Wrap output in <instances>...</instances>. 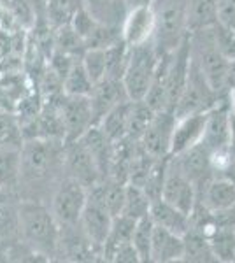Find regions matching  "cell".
<instances>
[{
    "instance_id": "1",
    "label": "cell",
    "mask_w": 235,
    "mask_h": 263,
    "mask_svg": "<svg viewBox=\"0 0 235 263\" xmlns=\"http://www.w3.org/2000/svg\"><path fill=\"white\" fill-rule=\"evenodd\" d=\"M21 156L20 198L44 202L48 193L51 198L55 188L65 176V142L57 139H28L23 142Z\"/></svg>"
},
{
    "instance_id": "2",
    "label": "cell",
    "mask_w": 235,
    "mask_h": 263,
    "mask_svg": "<svg viewBox=\"0 0 235 263\" xmlns=\"http://www.w3.org/2000/svg\"><path fill=\"white\" fill-rule=\"evenodd\" d=\"M21 240L46 260L58 256L62 227L51 209L39 200H18Z\"/></svg>"
},
{
    "instance_id": "3",
    "label": "cell",
    "mask_w": 235,
    "mask_h": 263,
    "mask_svg": "<svg viewBox=\"0 0 235 263\" xmlns=\"http://www.w3.org/2000/svg\"><path fill=\"white\" fill-rule=\"evenodd\" d=\"M191 57L198 63L209 84L220 99H226L232 86V60L220 51L212 28L191 32Z\"/></svg>"
},
{
    "instance_id": "4",
    "label": "cell",
    "mask_w": 235,
    "mask_h": 263,
    "mask_svg": "<svg viewBox=\"0 0 235 263\" xmlns=\"http://www.w3.org/2000/svg\"><path fill=\"white\" fill-rule=\"evenodd\" d=\"M160 57L161 54L156 49L155 41L130 48V57H128L126 69L123 74V84H125L130 100L146 99L153 78L156 74L158 63H160Z\"/></svg>"
},
{
    "instance_id": "5",
    "label": "cell",
    "mask_w": 235,
    "mask_h": 263,
    "mask_svg": "<svg viewBox=\"0 0 235 263\" xmlns=\"http://www.w3.org/2000/svg\"><path fill=\"white\" fill-rule=\"evenodd\" d=\"M88 202V188L74 177L63 176L49 198V209L60 227L78 224Z\"/></svg>"
},
{
    "instance_id": "6",
    "label": "cell",
    "mask_w": 235,
    "mask_h": 263,
    "mask_svg": "<svg viewBox=\"0 0 235 263\" xmlns=\"http://www.w3.org/2000/svg\"><path fill=\"white\" fill-rule=\"evenodd\" d=\"M221 99L216 95V91L212 90V86L209 84L207 78L204 76L202 69L198 67V63L195 62V58L191 57V65H190V74H188L186 86L183 90L179 102L176 105V116L183 118L188 114H196V112H207L220 102Z\"/></svg>"
},
{
    "instance_id": "7",
    "label": "cell",
    "mask_w": 235,
    "mask_h": 263,
    "mask_svg": "<svg viewBox=\"0 0 235 263\" xmlns=\"http://www.w3.org/2000/svg\"><path fill=\"white\" fill-rule=\"evenodd\" d=\"M60 114L65 126V142L78 141L95 125L92 100L86 95H67L62 93L58 99Z\"/></svg>"
},
{
    "instance_id": "8",
    "label": "cell",
    "mask_w": 235,
    "mask_h": 263,
    "mask_svg": "<svg viewBox=\"0 0 235 263\" xmlns=\"http://www.w3.org/2000/svg\"><path fill=\"white\" fill-rule=\"evenodd\" d=\"M63 171L65 176L74 177L89 190L97 182L104 179L97 160L93 158L92 151L86 147L81 139L72 142H65V156H63Z\"/></svg>"
},
{
    "instance_id": "9",
    "label": "cell",
    "mask_w": 235,
    "mask_h": 263,
    "mask_svg": "<svg viewBox=\"0 0 235 263\" xmlns=\"http://www.w3.org/2000/svg\"><path fill=\"white\" fill-rule=\"evenodd\" d=\"M161 198L179 207L181 211H185L186 214H191V211L195 209L196 202H198L196 184L172 162V158H169V165H167Z\"/></svg>"
},
{
    "instance_id": "10",
    "label": "cell",
    "mask_w": 235,
    "mask_h": 263,
    "mask_svg": "<svg viewBox=\"0 0 235 263\" xmlns=\"http://www.w3.org/2000/svg\"><path fill=\"white\" fill-rule=\"evenodd\" d=\"M176 121V112L172 111H158L155 114L140 139V144L149 155L155 158H169Z\"/></svg>"
},
{
    "instance_id": "11",
    "label": "cell",
    "mask_w": 235,
    "mask_h": 263,
    "mask_svg": "<svg viewBox=\"0 0 235 263\" xmlns=\"http://www.w3.org/2000/svg\"><path fill=\"white\" fill-rule=\"evenodd\" d=\"M156 16L151 4L148 6L130 7L126 18L121 25V39L128 46H139L155 39Z\"/></svg>"
},
{
    "instance_id": "12",
    "label": "cell",
    "mask_w": 235,
    "mask_h": 263,
    "mask_svg": "<svg viewBox=\"0 0 235 263\" xmlns=\"http://www.w3.org/2000/svg\"><path fill=\"white\" fill-rule=\"evenodd\" d=\"M211 153H212L211 147L206 146L204 142H198V144H195V146H191L190 149L170 156V158H172V162L195 182L196 190H200L212 176H214V174H212V167H211Z\"/></svg>"
},
{
    "instance_id": "13",
    "label": "cell",
    "mask_w": 235,
    "mask_h": 263,
    "mask_svg": "<svg viewBox=\"0 0 235 263\" xmlns=\"http://www.w3.org/2000/svg\"><path fill=\"white\" fill-rule=\"evenodd\" d=\"M89 100H92L93 114H95V125H98L105 114L111 112L118 105L128 102L130 97L126 93L123 79L105 76L104 79H100L98 83L93 84V90L89 93Z\"/></svg>"
},
{
    "instance_id": "14",
    "label": "cell",
    "mask_w": 235,
    "mask_h": 263,
    "mask_svg": "<svg viewBox=\"0 0 235 263\" xmlns=\"http://www.w3.org/2000/svg\"><path fill=\"white\" fill-rule=\"evenodd\" d=\"M230 104L226 99H221L211 111H207L206 132H204V144L212 149L230 146L232 142V130H230Z\"/></svg>"
},
{
    "instance_id": "15",
    "label": "cell",
    "mask_w": 235,
    "mask_h": 263,
    "mask_svg": "<svg viewBox=\"0 0 235 263\" xmlns=\"http://www.w3.org/2000/svg\"><path fill=\"white\" fill-rule=\"evenodd\" d=\"M114 216L105 209L102 203H98L92 198H88L86 207H84L83 214H81V227H83L84 233L88 239L97 246L98 249H104V244L109 237L111 227H113ZM104 260V258H102Z\"/></svg>"
},
{
    "instance_id": "16",
    "label": "cell",
    "mask_w": 235,
    "mask_h": 263,
    "mask_svg": "<svg viewBox=\"0 0 235 263\" xmlns=\"http://www.w3.org/2000/svg\"><path fill=\"white\" fill-rule=\"evenodd\" d=\"M198 202L209 211L220 213L235 205V179L225 176H212L198 190Z\"/></svg>"
},
{
    "instance_id": "17",
    "label": "cell",
    "mask_w": 235,
    "mask_h": 263,
    "mask_svg": "<svg viewBox=\"0 0 235 263\" xmlns=\"http://www.w3.org/2000/svg\"><path fill=\"white\" fill-rule=\"evenodd\" d=\"M206 120H207V112H196V114H188V116L177 118L176 126H174L170 156L179 155V153L190 149L191 146L204 141Z\"/></svg>"
},
{
    "instance_id": "18",
    "label": "cell",
    "mask_w": 235,
    "mask_h": 263,
    "mask_svg": "<svg viewBox=\"0 0 235 263\" xmlns=\"http://www.w3.org/2000/svg\"><path fill=\"white\" fill-rule=\"evenodd\" d=\"M185 258V235H179L155 224L151 244L153 263H174Z\"/></svg>"
},
{
    "instance_id": "19",
    "label": "cell",
    "mask_w": 235,
    "mask_h": 263,
    "mask_svg": "<svg viewBox=\"0 0 235 263\" xmlns=\"http://www.w3.org/2000/svg\"><path fill=\"white\" fill-rule=\"evenodd\" d=\"M149 218L153 219V223L156 227H161L165 230H170L179 235H185L190 230L191 221L190 214H186L185 211H181L179 207L172 205L164 198H158L151 203V211H149Z\"/></svg>"
},
{
    "instance_id": "20",
    "label": "cell",
    "mask_w": 235,
    "mask_h": 263,
    "mask_svg": "<svg viewBox=\"0 0 235 263\" xmlns=\"http://www.w3.org/2000/svg\"><path fill=\"white\" fill-rule=\"evenodd\" d=\"M81 141L86 144V147L92 151L93 158L97 160L98 167H100L102 176L109 177L111 174V162H113V151H114V142L105 135V132L98 125H93L86 134L81 137Z\"/></svg>"
},
{
    "instance_id": "21",
    "label": "cell",
    "mask_w": 235,
    "mask_h": 263,
    "mask_svg": "<svg viewBox=\"0 0 235 263\" xmlns=\"http://www.w3.org/2000/svg\"><path fill=\"white\" fill-rule=\"evenodd\" d=\"M188 32L212 28L220 23V0H188Z\"/></svg>"
},
{
    "instance_id": "22",
    "label": "cell",
    "mask_w": 235,
    "mask_h": 263,
    "mask_svg": "<svg viewBox=\"0 0 235 263\" xmlns=\"http://www.w3.org/2000/svg\"><path fill=\"white\" fill-rule=\"evenodd\" d=\"M84 7L97 21L119 30L130 9L126 0H84Z\"/></svg>"
},
{
    "instance_id": "23",
    "label": "cell",
    "mask_w": 235,
    "mask_h": 263,
    "mask_svg": "<svg viewBox=\"0 0 235 263\" xmlns=\"http://www.w3.org/2000/svg\"><path fill=\"white\" fill-rule=\"evenodd\" d=\"M21 147L23 146H0V186L18 193L21 179Z\"/></svg>"
},
{
    "instance_id": "24",
    "label": "cell",
    "mask_w": 235,
    "mask_h": 263,
    "mask_svg": "<svg viewBox=\"0 0 235 263\" xmlns=\"http://www.w3.org/2000/svg\"><path fill=\"white\" fill-rule=\"evenodd\" d=\"M183 261L188 263H214L218 261L212 251L211 239L202 232L190 228L185 233V258Z\"/></svg>"
},
{
    "instance_id": "25",
    "label": "cell",
    "mask_w": 235,
    "mask_h": 263,
    "mask_svg": "<svg viewBox=\"0 0 235 263\" xmlns=\"http://www.w3.org/2000/svg\"><path fill=\"white\" fill-rule=\"evenodd\" d=\"M128 114H130V100L105 114L98 123V126L105 132V135L111 141L118 142L121 139L128 137Z\"/></svg>"
},
{
    "instance_id": "26",
    "label": "cell",
    "mask_w": 235,
    "mask_h": 263,
    "mask_svg": "<svg viewBox=\"0 0 235 263\" xmlns=\"http://www.w3.org/2000/svg\"><path fill=\"white\" fill-rule=\"evenodd\" d=\"M156 111L146 100H130V114H128V137L140 141L144 132L153 121Z\"/></svg>"
},
{
    "instance_id": "27",
    "label": "cell",
    "mask_w": 235,
    "mask_h": 263,
    "mask_svg": "<svg viewBox=\"0 0 235 263\" xmlns=\"http://www.w3.org/2000/svg\"><path fill=\"white\" fill-rule=\"evenodd\" d=\"M151 198L144 192L140 186L130 184L126 182V193H125V205H123V213L125 216H130L134 219L148 218L149 211H151Z\"/></svg>"
},
{
    "instance_id": "28",
    "label": "cell",
    "mask_w": 235,
    "mask_h": 263,
    "mask_svg": "<svg viewBox=\"0 0 235 263\" xmlns=\"http://www.w3.org/2000/svg\"><path fill=\"white\" fill-rule=\"evenodd\" d=\"M135 227H137V219L130 218V216L119 214L114 218L113 227H111L109 237L104 244V249H102V258H105L111 249L116 248V246L123 244V242H130L132 237H134Z\"/></svg>"
},
{
    "instance_id": "29",
    "label": "cell",
    "mask_w": 235,
    "mask_h": 263,
    "mask_svg": "<svg viewBox=\"0 0 235 263\" xmlns=\"http://www.w3.org/2000/svg\"><path fill=\"white\" fill-rule=\"evenodd\" d=\"M93 84L95 83L92 81V78L88 76V72L83 65V60L79 58L72 65V69L65 76V79H63V93H67V95L89 97V93L93 90Z\"/></svg>"
},
{
    "instance_id": "30",
    "label": "cell",
    "mask_w": 235,
    "mask_h": 263,
    "mask_svg": "<svg viewBox=\"0 0 235 263\" xmlns=\"http://www.w3.org/2000/svg\"><path fill=\"white\" fill-rule=\"evenodd\" d=\"M209 239L218 261H235V228L218 227Z\"/></svg>"
},
{
    "instance_id": "31",
    "label": "cell",
    "mask_w": 235,
    "mask_h": 263,
    "mask_svg": "<svg viewBox=\"0 0 235 263\" xmlns=\"http://www.w3.org/2000/svg\"><path fill=\"white\" fill-rule=\"evenodd\" d=\"M153 232H155V223L149 218H142L137 221L134 237H132V244L137 249L140 261L148 263L151 261V244H153Z\"/></svg>"
},
{
    "instance_id": "32",
    "label": "cell",
    "mask_w": 235,
    "mask_h": 263,
    "mask_svg": "<svg viewBox=\"0 0 235 263\" xmlns=\"http://www.w3.org/2000/svg\"><path fill=\"white\" fill-rule=\"evenodd\" d=\"M23 128L18 118L0 112V146H23Z\"/></svg>"
},
{
    "instance_id": "33",
    "label": "cell",
    "mask_w": 235,
    "mask_h": 263,
    "mask_svg": "<svg viewBox=\"0 0 235 263\" xmlns=\"http://www.w3.org/2000/svg\"><path fill=\"white\" fill-rule=\"evenodd\" d=\"M83 65L93 83H98L107 76V53L105 49H86L83 54Z\"/></svg>"
},
{
    "instance_id": "34",
    "label": "cell",
    "mask_w": 235,
    "mask_h": 263,
    "mask_svg": "<svg viewBox=\"0 0 235 263\" xmlns=\"http://www.w3.org/2000/svg\"><path fill=\"white\" fill-rule=\"evenodd\" d=\"M212 32H214V39L216 44L220 48L221 53L225 54L228 60H235V28L228 27L225 23H216L212 27Z\"/></svg>"
},
{
    "instance_id": "35",
    "label": "cell",
    "mask_w": 235,
    "mask_h": 263,
    "mask_svg": "<svg viewBox=\"0 0 235 263\" xmlns=\"http://www.w3.org/2000/svg\"><path fill=\"white\" fill-rule=\"evenodd\" d=\"M104 260L107 261H114V263H142L140 261V256L137 253V249L134 248V244L130 242H123L113 248L111 251L105 254Z\"/></svg>"
},
{
    "instance_id": "36",
    "label": "cell",
    "mask_w": 235,
    "mask_h": 263,
    "mask_svg": "<svg viewBox=\"0 0 235 263\" xmlns=\"http://www.w3.org/2000/svg\"><path fill=\"white\" fill-rule=\"evenodd\" d=\"M220 23L235 28V0H220Z\"/></svg>"
},
{
    "instance_id": "37",
    "label": "cell",
    "mask_w": 235,
    "mask_h": 263,
    "mask_svg": "<svg viewBox=\"0 0 235 263\" xmlns=\"http://www.w3.org/2000/svg\"><path fill=\"white\" fill-rule=\"evenodd\" d=\"M226 100H228V104H230V109L235 112V83L230 86L228 95H226Z\"/></svg>"
},
{
    "instance_id": "38",
    "label": "cell",
    "mask_w": 235,
    "mask_h": 263,
    "mask_svg": "<svg viewBox=\"0 0 235 263\" xmlns=\"http://www.w3.org/2000/svg\"><path fill=\"white\" fill-rule=\"evenodd\" d=\"M128 7H137V6H148V4H153L155 0H126Z\"/></svg>"
},
{
    "instance_id": "39",
    "label": "cell",
    "mask_w": 235,
    "mask_h": 263,
    "mask_svg": "<svg viewBox=\"0 0 235 263\" xmlns=\"http://www.w3.org/2000/svg\"><path fill=\"white\" fill-rule=\"evenodd\" d=\"M230 130H232V142L235 144V112H230Z\"/></svg>"
},
{
    "instance_id": "40",
    "label": "cell",
    "mask_w": 235,
    "mask_h": 263,
    "mask_svg": "<svg viewBox=\"0 0 235 263\" xmlns=\"http://www.w3.org/2000/svg\"><path fill=\"white\" fill-rule=\"evenodd\" d=\"M41 2H44V4H48V2H49V0H41Z\"/></svg>"
},
{
    "instance_id": "41",
    "label": "cell",
    "mask_w": 235,
    "mask_h": 263,
    "mask_svg": "<svg viewBox=\"0 0 235 263\" xmlns=\"http://www.w3.org/2000/svg\"><path fill=\"white\" fill-rule=\"evenodd\" d=\"M233 146H235V144H233Z\"/></svg>"
}]
</instances>
